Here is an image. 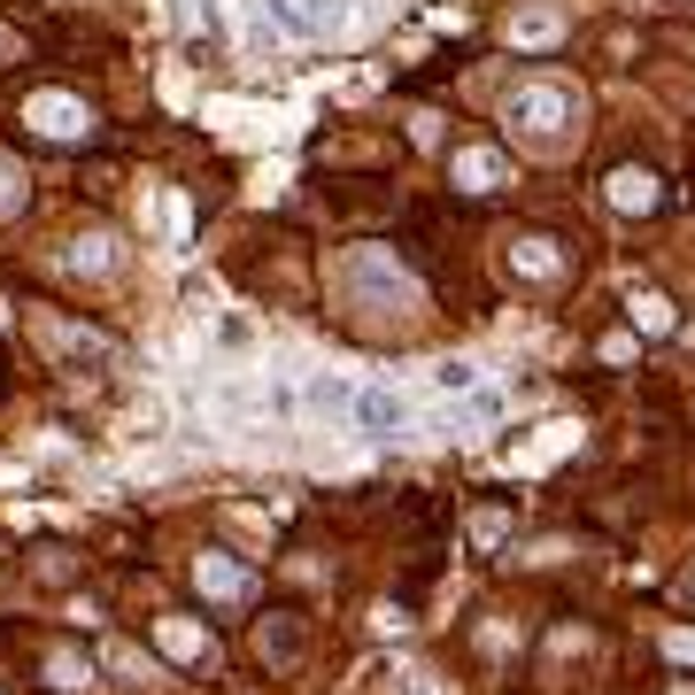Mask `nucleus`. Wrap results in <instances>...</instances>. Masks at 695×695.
Returning a JSON list of instances; mask_svg holds the SVG:
<instances>
[{
  "instance_id": "obj_4",
  "label": "nucleus",
  "mask_w": 695,
  "mask_h": 695,
  "mask_svg": "<svg viewBox=\"0 0 695 695\" xmlns=\"http://www.w3.org/2000/svg\"><path fill=\"white\" fill-rule=\"evenodd\" d=\"M193 580H201V595H224V603L255 587V580H248L240 564H224V556H201V564H193Z\"/></svg>"
},
{
  "instance_id": "obj_9",
  "label": "nucleus",
  "mask_w": 695,
  "mask_h": 695,
  "mask_svg": "<svg viewBox=\"0 0 695 695\" xmlns=\"http://www.w3.org/2000/svg\"><path fill=\"white\" fill-rule=\"evenodd\" d=\"M433 379H441V386H449V394H464V386H472V379H480V371H472V363H464V355H456V363H441V371H433Z\"/></svg>"
},
{
  "instance_id": "obj_7",
  "label": "nucleus",
  "mask_w": 695,
  "mask_h": 695,
  "mask_svg": "<svg viewBox=\"0 0 695 695\" xmlns=\"http://www.w3.org/2000/svg\"><path fill=\"white\" fill-rule=\"evenodd\" d=\"M556 31H564V23H556L548 8H533V16H518V23H511V39H518V47H548Z\"/></svg>"
},
{
  "instance_id": "obj_5",
  "label": "nucleus",
  "mask_w": 695,
  "mask_h": 695,
  "mask_svg": "<svg viewBox=\"0 0 695 695\" xmlns=\"http://www.w3.org/2000/svg\"><path fill=\"white\" fill-rule=\"evenodd\" d=\"M611 209H657V178L649 171H618L611 178Z\"/></svg>"
},
{
  "instance_id": "obj_2",
  "label": "nucleus",
  "mask_w": 695,
  "mask_h": 695,
  "mask_svg": "<svg viewBox=\"0 0 695 695\" xmlns=\"http://www.w3.org/2000/svg\"><path fill=\"white\" fill-rule=\"evenodd\" d=\"M23 124H39L47 140H78V132H93L85 101H70V93H31V101H23Z\"/></svg>"
},
{
  "instance_id": "obj_1",
  "label": "nucleus",
  "mask_w": 695,
  "mask_h": 695,
  "mask_svg": "<svg viewBox=\"0 0 695 695\" xmlns=\"http://www.w3.org/2000/svg\"><path fill=\"white\" fill-rule=\"evenodd\" d=\"M572 117H580V93H572V85H518V93H511V124L541 132V140H556Z\"/></svg>"
},
{
  "instance_id": "obj_6",
  "label": "nucleus",
  "mask_w": 695,
  "mask_h": 695,
  "mask_svg": "<svg viewBox=\"0 0 695 695\" xmlns=\"http://www.w3.org/2000/svg\"><path fill=\"white\" fill-rule=\"evenodd\" d=\"M456 178H464L472 193H487V185L503 178V155H487V148H464V155H456Z\"/></svg>"
},
{
  "instance_id": "obj_11",
  "label": "nucleus",
  "mask_w": 695,
  "mask_h": 695,
  "mask_svg": "<svg viewBox=\"0 0 695 695\" xmlns=\"http://www.w3.org/2000/svg\"><path fill=\"white\" fill-rule=\"evenodd\" d=\"M54 688H85V665L78 657H54Z\"/></svg>"
},
{
  "instance_id": "obj_8",
  "label": "nucleus",
  "mask_w": 695,
  "mask_h": 695,
  "mask_svg": "<svg viewBox=\"0 0 695 695\" xmlns=\"http://www.w3.org/2000/svg\"><path fill=\"white\" fill-rule=\"evenodd\" d=\"M109 248H117V240H109V232H93V240H78V248H70V263H78V271H93V279H101V271H109V263H117V255H109Z\"/></svg>"
},
{
  "instance_id": "obj_3",
  "label": "nucleus",
  "mask_w": 695,
  "mask_h": 695,
  "mask_svg": "<svg viewBox=\"0 0 695 695\" xmlns=\"http://www.w3.org/2000/svg\"><path fill=\"white\" fill-rule=\"evenodd\" d=\"M355 417H363V433H394V425H402V394L363 386V394H355Z\"/></svg>"
},
{
  "instance_id": "obj_10",
  "label": "nucleus",
  "mask_w": 695,
  "mask_h": 695,
  "mask_svg": "<svg viewBox=\"0 0 695 695\" xmlns=\"http://www.w3.org/2000/svg\"><path fill=\"white\" fill-rule=\"evenodd\" d=\"M163 649H171V657H193V649H201V634H193V626H163Z\"/></svg>"
}]
</instances>
